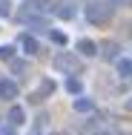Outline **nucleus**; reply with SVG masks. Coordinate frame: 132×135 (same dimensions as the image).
Listing matches in <instances>:
<instances>
[{
  "mask_svg": "<svg viewBox=\"0 0 132 135\" xmlns=\"http://www.w3.org/2000/svg\"><path fill=\"white\" fill-rule=\"evenodd\" d=\"M0 135H17V132H14L12 127H0Z\"/></svg>",
  "mask_w": 132,
  "mask_h": 135,
  "instance_id": "12",
  "label": "nucleus"
},
{
  "mask_svg": "<svg viewBox=\"0 0 132 135\" xmlns=\"http://www.w3.org/2000/svg\"><path fill=\"white\" fill-rule=\"evenodd\" d=\"M57 17H66V20H69V17H75V9H72V6H63V3H60V9H57Z\"/></svg>",
  "mask_w": 132,
  "mask_h": 135,
  "instance_id": "8",
  "label": "nucleus"
},
{
  "mask_svg": "<svg viewBox=\"0 0 132 135\" xmlns=\"http://www.w3.org/2000/svg\"><path fill=\"white\" fill-rule=\"evenodd\" d=\"M0 98H6V101L17 98V86H14L12 81H0Z\"/></svg>",
  "mask_w": 132,
  "mask_h": 135,
  "instance_id": "2",
  "label": "nucleus"
},
{
  "mask_svg": "<svg viewBox=\"0 0 132 135\" xmlns=\"http://www.w3.org/2000/svg\"><path fill=\"white\" fill-rule=\"evenodd\" d=\"M0 15H9V3L6 0H0Z\"/></svg>",
  "mask_w": 132,
  "mask_h": 135,
  "instance_id": "13",
  "label": "nucleus"
},
{
  "mask_svg": "<svg viewBox=\"0 0 132 135\" xmlns=\"http://www.w3.org/2000/svg\"><path fill=\"white\" fill-rule=\"evenodd\" d=\"M12 52H14L12 46H0V60H9V57H12Z\"/></svg>",
  "mask_w": 132,
  "mask_h": 135,
  "instance_id": "9",
  "label": "nucleus"
},
{
  "mask_svg": "<svg viewBox=\"0 0 132 135\" xmlns=\"http://www.w3.org/2000/svg\"><path fill=\"white\" fill-rule=\"evenodd\" d=\"M52 40H55V43H63V46H66V35H63V32H52Z\"/></svg>",
  "mask_w": 132,
  "mask_h": 135,
  "instance_id": "10",
  "label": "nucleus"
},
{
  "mask_svg": "<svg viewBox=\"0 0 132 135\" xmlns=\"http://www.w3.org/2000/svg\"><path fill=\"white\" fill-rule=\"evenodd\" d=\"M66 89H69V92H80V83L78 81H69V83H66Z\"/></svg>",
  "mask_w": 132,
  "mask_h": 135,
  "instance_id": "11",
  "label": "nucleus"
},
{
  "mask_svg": "<svg viewBox=\"0 0 132 135\" xmlns=\"http://www.w3.org/2000/svg\"><path fill=\"white\" fill-rule=\"evenodd\" d=\"M20 46L26 49V55H35V52H37V40L29 37V35H20Z\"/></svg>",
  "mask_w": 132,
  "mask_h": 135,
  "instance_id": "5",
  "label": "nucleus"
},
{
  "mask_svg": "<svg viewBox=\"0 0 132 135\" xmlns=\"http://www.w3.org/2000/svg\"><path fill=\"white\" fill-rule=\"evenodd\" d=\"M55 66H57V69H75V57H72V55H60V57L55 60Z\"/></svg>",
  "mask_w": 132,
  "mask_h": 135,
  "instance_id": "6",
  "label": "nucleus"
},
{
  "mask_svg": "<svg viewBox=\"0 0 132 135\" xmlns=\"http://www.w3.org/2000/svg\"><path fill=\"white\" fill-rule=\"evenodd\" d=\"M75 109H78V112H89V109H92V101H89V98H86V101L78 98V101H75Z\"/></svg>",
  "mask_w": 132,
  "mask_h": 135,
  "instance_id": "7",
  "label": "nucleus"
},
{
  "mask_svg": "<svg viewBox=\"0 0 132 135\" xmlns=\"http://www.w3.org/2000/svg\"><path fill=\"white\" fill-rule=\"evenodd\" d=\"M32 135H40V132H32Z\"/></svg>",
  "mask_w": 132,
  "mask_h": 135,
  "instance_id": "14",
  "label": "nucleus"
},
{
  "mask_svg": "<svg viewBox=\"0 0 132 135\" xmlns=\"http://www.w3.org/2000/svg\"><path fill=\"white\" fill-rule=\"evenodd\" d=\"M78 52L86 55V57H92V55H98V46H95L92 40H80V43H78Z\"/></svg>",
  "mask_w": 132,
  "mask_h": 135,
  "instance_id": "4",
  "label": "nucleus"
},
{
  "mask_svg": "<svg viewBox=\"0 0 132 135\" xmlns=\"http://www.w3.org/2000/svg\"><path fill=\"white\" fill-rule=\"evenodd\" d=\"M115 66H118V75L121 78H132V57H121Z\"/></svg>",
  "mask_w": 132,
  "mask_h": 135,
  "instance_id": "3",
  "label": "nucleus"
},
{
  "mask_svg": "<svg viewBox=\"0 0 132 135\" xmlns=\"http://www.w3.org/2000/svg\"><path fill=\"white\" fill-rule=\"evenodd\" d=\"M26 121V109L23 107H12L9 109V127H23Z\"/></svg>",
  "mask_w": 132,
  "mask_h": 135,
  "instance_id": "1",
  "label": "nucleus"
}]
</instances>
